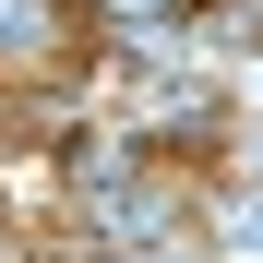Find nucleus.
Returning <instances> with one entry per match:
<instances>
[{"label": "nucleus", "instance_id": "f257e3e1", "mask_svg": "<svg viewBox=\"0 0 263 263\" xmlns=\"http://www.w3.org/2000/svg\"><path fill=\"white\" fill-rule=\"evenodd\" d=\"M120 12H132V24H156V12H180V0H120Z\"/></svg>", "mask_w": 263, "mask_h": 263}]
</instances>
